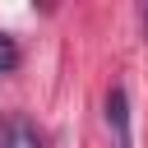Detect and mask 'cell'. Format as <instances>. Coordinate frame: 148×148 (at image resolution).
I'll return each mask as SVG.
<instances>
[{
	"mask_svg": "<svg viewBox=\"0 0 148 148\" xmlns=\"http://www.w3.org/2000/svg\"><path fill=\"white\" fill-rule=\"evenodd\" d=\"M106 130H111V148H130V97L120 83L106 88Z\"/></svg>",
	"mask_w": 148,
	"mask_h": 148,
	"instance_id": "6da1fadb",
	"label": "cell"
},
{
	"mask_svg": "<svg viewBox=\"0 0 148 148\" xmlns=\"http://www.w3.org/2000/svg\"><path fill=\"white\" fill-rule=\"evenodd\" d=\"M0 148H46V143H42V130H37L28 116H14V120L5 125V139H0Z\"/></svg>",
	"mask_w": 148,
	"mask_h": 148,
	"instance_id": "7a4b0ae2",
	"label": "cell"
},
{
	"mask_svg": "<svg viewBox=\"0 0 148 148\" xmlns=\"http://www.w3.org/2000/svg\"><path fill=\"white\" fill-rule=\"evenodd\" d=\"M14 65H18V46H14V37H9V32H0V74H5V69H14Z\"/></svg>",
	"mask_w": 148,
	"mask_h": 148,
	"instance_id": "3957f363",
	"label": "cell"
},
{
	"mask_svg": "<svg viewBox=\"0 0 148 148\" xmlns=\"http://www.w3.org/2000/svg\"><path fill=\"white\" fill-rule=\"evenodd\" d=\"M143 23H148V9H143Z\"/></svg>",
	"mask_w": 148,
	"mask_h": 148,
	"instance_id": "277c9868",
	"label": "cell"
}]
</instances>
